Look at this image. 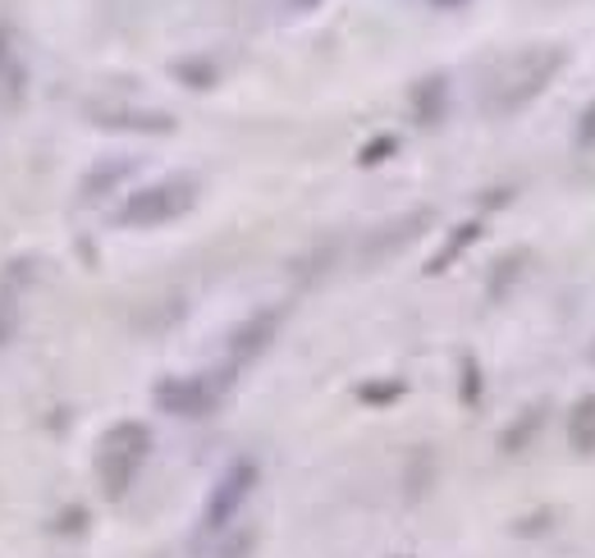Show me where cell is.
Segmentation results:
<instances>
[{
    "label": "cell",
    "mask_w": 595,
    "mask_h": 558,
    "mask_svg": "<svg viewBox=\"0 0 595 558\" xmlns=\"http://www.w3.org/2000/svg\"><path fill=\"white\" fill-rule=\"evenodd\" d=\"M559 64H564V51H545V55L527 51V55H517L508 64V88H500L495 110H517L523 101H532L554 79V73H559Z\"/></svg>",
    "instance_id": "cell-1"
},
{
    "label": "cell",
    "mask_w": 595,
    "mask_h": 558,
    "mask_svg": "<svg viewBox=\"0 0 595 558\" xmlns=\"http://www.w3.org/2000/svg\"><path fill=\"white\" fill-rule=\"evenodd\" d=\"M193 206V183L189 179H174V183H157V189L138 193L120 220H129V225H157V220H174L179 211Z\"/></svg>",
    "instance_id": "cell-2"
},
{
    "label": "cell",
    "mask_w": 595,
    "mask_h": 558,
    "mask_svg": "<svg viewBox=\"0 0 595 558\" xmlns=\"http://www.w3.org/2000/svg\"><path fill=\"white\" fill-rule=\"evenodd\" d=\"M248 486H252V467H248V463H239L225 480H220V495H215V499H211V508H206V523H225V517L243 504Z\"/></svg>",
    "instance_id": "cell-3"
},
{
    "label": "cell",
    "mask_w": 595,
    "mask_h": 558,
    "mask_svg": "<svg viewBox=\"0 0 595 558\" xmlns=\"http://www.w3.org/2000/svg\"><path fill=\"white\" fill-rule=\"evenodd\" d=\"M577 142H582V146H595V105L586 110L582 124H577Z\"/></svg>",
    "instance_id": "cell-4"
},
{
    "label": "cell",
    "mask_w": 595,
    "mask_h": 558,
    "mask_svg": "<svg viewBox=\"0 0 595 558\" xmlns=\"http://www.w3.org/2000/svg\"><path fill=\"white\" fill-rule=\"evenodd\" d=\"M435 6H458V0H435Z\"/></svg>",
    "instance_id": "cell-5"
},
{
    "label": "cell",
    "mask_w": 595,
    "mask_h": 558,
    "mask_svg": "<svg viewBox=\"0 0 595 558\" xmlns=\"http://www.w3.org/2000/svg\"><path fill=\"white\" fill-rule=\"evenodd\" d=\"M293 6H316V0H293Z\"/></svg>",
    "instance_id": "cell-6"
}]
</instances>
